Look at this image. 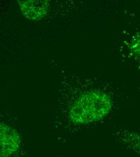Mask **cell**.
<instances>
[{"label":"cell","mask_w":140,"mask_h":157,"mask_svg":"<svg viewBox=\"0 0 140 157\" xmlns=\"http://www.w3.org/2000/svg\"><path fill=\"white\" fill-rule=\"evenodd\" d=\"M113 101L106 93L93 90L81 94L70 106L69 118L76 124L100 121L111 111Z\"/></svg>","instance_id":"obj_1"},{"label":"cell","mask_w":140,"mask_h":157,"mask_svg":"<svg viewBox=\"0 0 140 157\" xmlns=\"http://www.w3.org/2000/svg\"><path fill=\"white\" fill-rule=\"evenodd\" d=\"M22 13L32 21H39L44 18L48 12L50 3L46 0L18 1Z\"/></svg>","instance_id":"obj_3"},{"label":"cell","mask_w":140,"mask_h":157,"mask_svg":"<svg viewBox=\"0 0 140 157\" xmlns=\"http://www.w3.org/2000/svg\"><path fill=\"white\" fill-rule=\"evenodd\" d=\"M1 157H10L20 149L21 139L18 131L4 123L0 124Z\"/></svg>","instance_id":"obj_2"},{"label":"cell","mask_w":140,"mask_h":157,"mask_svg":"<svg viewBox=\"0 0 140 157\" xmlns=\"http://www.w3.org/2000/svg\"><path fill=\"white\" fill-rule=\"evenodd\" d=\"M129 47L134 55L140 58V33L133 37L131 41Z\"/></svg>","instance_id":"obj_5"},{"label":"cell","mask_w":140,"mask_h":157,"mask_svg":"<svg viewBox=\"0 0 140 157\" xmlns=\"http://www.w3.org/2000/svg\"><path fill=\"white\" fill-rule=\"evenodd\" d=\"M120 138L124 144L140 156V132L134 131L123 132L121 134Z\"/></svg>","instance_id":"obj_4"}]
</instances>
